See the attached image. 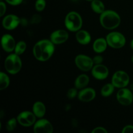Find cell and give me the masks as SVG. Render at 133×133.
<instances>
[{
  "instance_id": "cell-16",
  "label": "cell",
  "mask_w": 133,
  "mask_h": 133,
  "mask_svg": "<svg viewBox=\"0 0 133 133\" xmlns=\"http://www.w3.org/2000/svg\"><path fill=\"white\" fill-rule=\"evenodd\" d=\"M75 38L78 42L82 45H87L91 41V35L85 30H79L75 35Z\"/></svg>"
},
{
  "instance_id": "cell-30",
  "label": "cell",
  "mask_w": 133,
  "mask_h": 133,
  "mask_svg": "<svg viewBox=\"0 0 133 133\" xmlns=\"http://www.w3.org/2000/svg\"><path fill=\"white\" fill-rule=\"evenodd\" d=\"M122 133H133V125H128L125 126L122 129Z\"/></svg>"
},
{
  "instance_id": "cell-29",
  "label": "cell",
  "mask_w": 133,
  "mask_h": 133,
  "mask_svg": "<svg viewBox=\"0 0 133 133\" xmlns=\"http://www.w3.org/2000/svg\"><path fill=\"white\" fill-rule=\"evenodd\" d=\"M92 59H93L94 64H100L103 61V57L101 55H96Z\"/></svg>"
},
{
  "instance_id": "cell-10",
  "label": "cell",
  "mask_w": 133,
  "mask_h": 133,
  "mask_svg": "<svg viewBox=\"0 0 133 133\" xmlns=\"http://www.w3.org/2000/svg\"><path fill=\"white\" fill-rule=\"evenodd\" d=\"M116 98L119 103L124 106L130 105L133 101V94L128 88H119L116 94Z\"/></svg>"
},
{
  "instance_id": "cell-19",
  "label": "cell",
  "mask_w": 133,
  "mask_h": 133,
  "mask_svg": "<svg viewBox=\"0 0 133 133\" xmlns=\"http://www.w3.org/2000/svg\"><path fill=\"white\" fill-rule=\"evenodd\" d=\"M90 81V78L86 74H81L75 81V87L77 89L81 90L86 88Z\"/></svg>"
},
{
  "instance_id": "cell-1",
  "label": "cell",
  "mask_w": 133,
  "mask_h": 133,
  "mask_svg": "<svg viewBox=\"0 0 133 133\" xmlns=\"http://www.w3.org/2000/svg\"><path fill=\"white\" fill-rule=\"evenodd\" d=\"M33 55L40 62L48 61L55 52V44L49 40L44 39L36 42L33 47Z\"/></svg>"
},
{
  "instance_id": "cell-17",
  "label": "cell",
  "mask_w": 133,
  "mask_h": 133,
  "mask_svg": "<svg viewBox=\"0 0 133 133\" xmlns=\"http://www.w3.org/2000/svg\"><path fill=\"white\" fill-rule=\"evenodd\" d=\"M107 45L108 43L106 38H97L94 42L93 49L97 53H103L107 49Z\"/></svg>"
},
{
  "instance_id": "cell-36",
  "label": "cell",
  "mask_w": 133,
  "mask_h": 133,
  "mask_svg": "<svg viewBox=\"0 0 133 133\" xmlns=\"http://www.w3.org/2000/svg\"><path fill=\"white\" fill-rule=\"evenodd\" d=\"M71 1H78V0H71Z\"/></svg>"
},
{
  "instance_id": "cell-18",
  "label": "cell",
  "mask_w": 133,
  "mask_h": 133,
  "mask_svg": "<svg viewBox=\"0 0 133 133\" xmlns=\"http://www.w3.org/2000/svg\"><path fill=\"white\" fill-rule=\"evenodd\" d=\"M32 112L36 118H42L45 114L46 108L42 101H36L32 106Z\"/></svg>"
},
{
  "instance_id": "cell-38",
  "label": "cell",
  "mask_w": 133,
  "mask_h": 133,
  "mask_svg": "<svg viewBox=\"0 0 133 133\" xmlns=\"http://www.w3.org/2000/svg\"><path fill=\"white\" fill-rule=\"evenodd\" d=\"M1 1H2V0H1Z\"/></svg>"
},
{
  "instance_id": "cell-3",
  "label": "cell",
  "mask_w": 133,
  "mask_h": 133,
  "mask_svg": "<svg viewBox=\"0 0 133 133\" xmlns=\"http://www.w3.org/2000/svg\"><path fill=\"white\" fill-rule=\"evenodd\" d=\"M64 23L68 30L71 32H77L83 25V19L79 13L71 11L66 16Z\"/></svg>"
},
{
  "instance_id": "cell-35",
  "label": "cell",
  "mask_w": 133,
  "mask_h": 133,
  "mask_svg": "<svg viewBox=\"0 0 133 133\" xmlns=\"http://www.w3.org/2000/svg\"><path fill=\"white\" fill-rule=\"evenodd\" d=\"M131 61H132V62H133V55L132 56V58H131Z\"/></svg>"
},
{
  "instance_id": "cell-14",
  "label": "cell",
  "mask_w": 133,
  "mask_h": 133,
  "mask_svg": "<svg viewBox=\"0 0 133 133\" xmlns=\"http://www.w3.org/2000/svg\"><path fill=\"white\" fill-rule=\"evenodd\" d=\"M16 44L14 38L9 34H5L1 38V46L5 51L11 53L14 51Z\"/></svg>"
},
{
  "instance_id": "cell-7",
  "label": "cell",
  "mask_w": 133,
  "mask_h": 133,
  "mask_svg": "<svg viewBox=\"0 0 133 133\" xmlns=\"http://www.w3.org/2000/svg\"><path fill=\"white\" fill-rule=\"evenodd\" d=\"M75 63L79 70L85 72L92 70L94 66L93 59L86 55H77L75 58Z\"/></svg>"
},
{
  "instance_id": "cell-23",
  "label": "cell",
  "mask_w": 133,
  "mask_h": 133,
  "mask_svg": "<svg viewBox=\"0 0 133 133\" xmlns=\"http://www.w3.org/2000/svg\"><path fill=\"white\" fill-rule=\"evenodd\" d=\"M27 48V44L24 41H19L16 44L14 49V53L18 55H21L23 54L26 50Z\"/></svg>"
},
{
  "instance_id": "cell-4",
  "label": "cell",
  "mask_w": 133,
  "mask_h": 133,
  "mask_svg": "<svg viewBox=\"0 0 133 133\" xmlns=\"http://www.w3.org/2000/svg\"><path fill=\"white\" fill-rule=\"evenodd\" d=\"M5 68L9 74L14 75L19 72L22 67V61L19 55L16 54L9 55L6 57L4 63Z\"/></svg>"
},
{
  "instance_id": "cell-34",
  "label": "cell",
  "mask_w": 133,
  "mask_h": 133,
  "mask_svg": "<svg viewBox=\"0 0 133 133\" xmlns=\"http://www.w3.org/2000/svg\"><path fill=\"white\" fill-rule=\"evenodd\" d=\"M131 89L133 90V83H132V84H131Z\"/></svg>"
},
{
  "instance_id": "cell-5",
  "label": "cell",
  "mask_w": 133,
  "mask_h": 133,
  "mask_svg": "<svg viewBox=\"0 0 133 133\" xmlns=\"http://www.w3.org/2000/svg\"><path fill=\"white\" fill-rule=\"evenodd\" d=\"M108 45L114 49H119L125 45L126 38L121 32L114 31L107 35L106 37Z\"/></svg>"
},
{
  "instance_id": "cell-22",
  "label": "cell",
  "mask_w": 133,
  "mask_h": 133,
  "mask_svg": "<svg viewBox=\"0 0 133 133\" xmlns=\"http://www.w3.org/2000/svg\"><path fill=\"white\" fill-rule=\"evenodd\" d=\"M10 84V79L5 73H0V90H3L7 88Z\"/></svg>"
},
{
  "instance_id": "cell-9",
  "label": "cell",
  "mask_w": 133,
  "mask_h": 133,
  "mask_svg": "<svg viewBox=\"0 0 133 133\" xmlns=\"http://www.w3.org/2000/svg\"><path fill=\"white\" fill-rule=\"evenodd\" d=\"M33 131L35 133H52L53 126L48 119L40 118L34 124Z\"/></svg>"
},
{
  "instance_id": "cell-26",
  "label": "cell",
  "mask_w": 133,
  "mask_h": 133,
  "mask_svg": "<svg viewBox=\"0 0 133 133\" xmlns=\"http://www.w3.org/2000/svg\"><path fill=\"white\" fill-rule=\"evenodd\" d=\"M78 95L77 89L76 88H71L69 89V90L67 92V97L69 99H74Z\"/></svg>"
},
{
  "instance_id": "cell-32",
  "label": "cell",
  "mask_w": 133,
  "mask_h": 133,
  "mask_svg": "<svg viewBox=\"0 0 133 133\" xmlns=\"http://www.w3.org/2000/svg\"><path fill=\"white\" fill-rule=\"evenodd\" d=\"M40 20H41V17L39 15H34L32 17V19H31V21L34 23H39L40 22Z\"/></svg>"
},
{
  "instance_id": "cell-6",
  "label": "cell",
  "mask_w": 133,
  "mask_h": 133,
  "mask_svg": "<svg viewBox=\"0 0 133 133\" xmlns=\"http://www.w3.org/2000/svg\"><path fill=\"white\" fill-rule=\"evenodd\" d=\"M130 82V77L124 71H116L112 77V83L115 88H122L127 87Z\"/></svg>"
},
{
  "instance_id": "cell-8",
  "label": "cell",
  "mask_w": 133,
  "mask_h": 133,
  "mask_svg": "<svg viewBox=\"0 0 133 133\" xmlns=\"http://www.w3.org/2000/svg\"><path fill=\"white\" fill-rule=\"evenodd\" d=\"M36 116L34 114L33 112L25 110L19 113L17 116L16 119L18 123L23 127H30L34 125L36 122Z\"/></svg>"
},
{
  "instance_id": "cell-15",
  "label": "cell",
  "mask_w": 133,
  "mask_h": 133,
  "mask_svg": "<svg viewBox=\"0 0 133 133\" xmlns=\"http://www.w3.org/2000/svg\"><path fill=\"white\" fill-rule=\"evenodd\" d=\"M78 99L82 102H90L95 99L96 96V91L92 88H84L78 93Z\"/></svg>"
},
{
  "instance_id": "cell-25",
  "label": "cell",
  "mask_w": 133,
  "mask_h": 133,
  "mask_svg": "<svg viewBox=\"0 0 133 133\" xmlns=\"http://www.w3.org/2000/svg\"><path fill=\"white\" fill-rule=\"evenodd\" d=\"M46 5L45 0H36L35 2V9L37 11L41 12L44 10Z\"/></svg>"
},
{
  "instance_id": "cell-33",
  "label": "cell",
  "mask_w": 133,
  "mask_h": 133,
  "mask_svg": "<svg viewBox=\"0 0 133 133\" xmlns=\"http://www.w3.org/2000/svg\"><path fill=\"white\" fill-rule=\"evenodd\" d=\"M131 48H132V49L133 50V39L131 42Z\"/></svg>"
},
{
  "instance_id": "cell-11",
  "label": "cell",
  "mask_w": 133,
  "mask_h": 133,
  "mask_svg": "<svg viewBox=\"0 0 133 133\" xmlns=\"http://www.w3.org/2000/svg\"><path fill=\"white\" fill-rule=\"evenodd\" d=\"M21 23V19L14 14H9L4 17L2 21V25L5 29L13 30L16 28Z\"/></svg>"
},
{
  "instance_id": "cell-28",
  "label": "cell",
  "mask_w": 133,
  "mask_h": 133,
  "mask_svg": "<svg viewBox=\"0 0 133 133\" xmlns=\"http://www.w3.org/2000/svg\"><path fill=\"white\" fill-rule=\"evenodd\" d=\"M107 130L103 127H97L92 131V133H107Z\"/></svg>"
},
{
  "instance_id": "cell-27",
  "label": "cell",
  "mask_w": 133,
  "mask_h": 133,
  "mask_svg": "<svg viewBox=\"0 0 133 133\" xmlns=\"http://www.w3.org/2000/svg\"><path fill=\"white\" fill-rule=\"evenodd\" d=\"M6 6L5 3L3 1H0V16L2 17L5 15V12H6Z\"/></svg>"
},
{
  "instance_id": "cell-21",
  "label": "cell",
  "mask_w": 133,
  "mask_h": 133,
  "mask_svg": "<svg viewBox=\"0 0 133 133\" xmlns=\"http://www.w3.org/2000/svg\"><path fill=\"white\" fill-rule=\"evenodd\" d=\"M114 87L112 83H108V84H105L102 87L101 90V94L103 97H109L110 95L112 94L114 90Z\"/></svg>"
},
{
  "instance_id": "cell-13",
  "label": "cell",
  "mask_w": 133,
  "mask_h": 133,
  "mask_svg": "<svg viewBox=\"0 0 133 133\" xmlns=\"http://www.w3.org/2000/svg\"><path fill=\"white\" fill-rule=\"evenodd\" d=\"M69 38V34L68 31L64 29H58L55 31L50 35V40L55 44L58 45L64 43Z\"/></svg>"
},
{
  "instance_id": "cell-2",
  "label": "cell",
  "mask_w": 133,
  "mask_h": 133,
  "mask_svg": "<svg viewBox=\"0 0 133 133\" xmlns=\"http://www.w3.org/2000/svg\"><path fill=\"white\" fill-rule=\"evenodd\" d=\"M100 23L107 30L116 29L121 23V18L116 12L112 10H105L100 14Z\"/></svg>"
},
{
  "instance_id": "cell-31",
  "label": "cell",
  "mask_w": 133,
  "mask_h": 133,
  "mask_svg": "<svg viewBox=\"0 0 133 133\" xmlns=\"http://www.w3.org/2000/svg\"><path fill=\"white\" fill-rule=\"evenodd\" d=\"M7 3L10 5H13V6H16V5H20L22 3L23 0H5Z\"/></svg>"
},
{
  "instance_id": "cell-24",
  "label": "cell",
  "mask_w": 133,
  "mask_h": 133,
  "mask_svg": "<svg viewBox=\"0 0 133 133\" xmlns=\"http://www.w3.org/2000/svg\"><path fill=\"white\" fill-rule=\"evenodd\" d=\"M17 123H18V121H17L16 118H12L9 119L6 124V130L9 132L14 131L16 127Z\"/></svg>"
},
{
  "instance_id": "cell-20",
  "label": "cell",
  "mask_w": 133,
  "mask_h": 133,
  "mask_svg": "<svg viewBox=\"0 0 133 133\" xmlns=\"http://www.w3.org/2000/svg\"><path fill=\"white\" fill-rule=\"evenodd\" d=\"M91 8L97 14H101L105 11V5L100 0H93L91 3Z\"/></svg>"
},
{
  "instance_id": "cell-37",
  "label": "cell",
  "mask_w": 133,
  "mask_h": 133,
  "mask_svg": "<svg viewBox=\"0 0 133 133\" xmlns=\"http://www.w3.org/2000/svg\"><path fill=\"white\" fill-rule=\"evenodd\" d=\"M87 1H92L93 0H87Z\"/></svg>"
},
{
  "instance_id": "cell-12",
  "label": "cell",
  "mask_w": 133,
  "mask_h": 133,
  "mask_svg": "<svg viewBox=\"0 0 133 133\" xmlns=\"http://www.w3.org/2000/svg\"><path fill=\"white\" fill-rule=\"evenodd\" d=\"M91 71H92V76L97 80H104L107 79L109 74L108 68L102 64H95Z\"/></svg>"
}]
</instances>
